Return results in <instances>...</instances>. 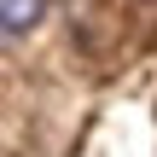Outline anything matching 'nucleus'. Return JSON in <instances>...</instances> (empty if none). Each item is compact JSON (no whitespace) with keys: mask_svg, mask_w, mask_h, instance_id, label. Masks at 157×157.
Segmentation results:
<instances>
[{"mask_svg":"<svg viewBox=\"0 0 157 157\" xmlns=\"http://www.w3.org/2000/svg\"><path fill=\"white\" fill-rule=\"evenodd\" d=\"M0 17H6V35H23L41 17V0H0Z\"/></svg>","mask_w":157,"mask_h":157,"instance_id":"1","label":"nucleus"}]
</instances>
